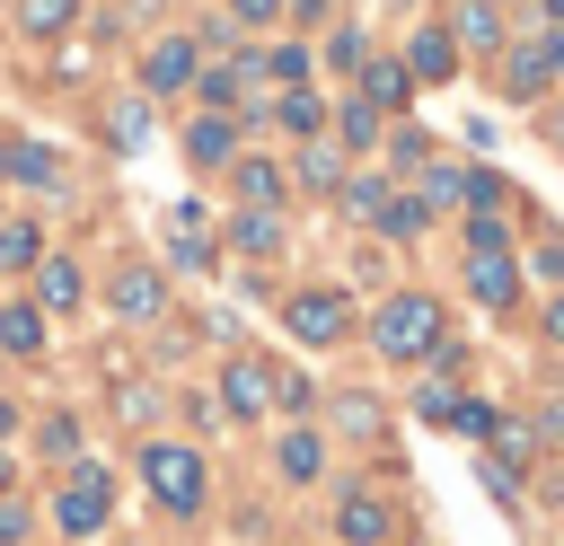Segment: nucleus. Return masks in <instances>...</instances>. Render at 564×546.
Returning a JSON list of instances; mask_svg holds the SVG:
<instances>
[{
	"label": "nucleus",
	"instance_id": "obj_1",
	"mask_svg": "<svg viewBox=\"0 0 564 546\" xmlns=\"http://www.w3.org/2000/svg\"><path fill=\"white\" fill-rule=\"evenodd\" d=\"M441 343V308L423 299V291H405V299H388L379 308V352H397V361H423Z\"/></svg>",
	"mask_w": 564,
	"mask_h": 546
},
{
	"label": "nucleus",
	"instance_id": "obj_2",
	"mask_svg": "<svg viewBox=\"0 0 564 546\" xmlns=\"http://www.w3.org/2000/svg\"><path fill=\"white\" fill-rule=\"evenodd\" d=\"M141 484H150L167 511H194V502H203V458L176 449V440H150V449H141Z\"/></svg>",
	"mask_w": 564,
	"mask_h": 546
},
{
	"label": "nucleus",
	"instance_id": "obj_3",
	"mask_svg": "<svg viewBox=\"0 0 564 546\" xmlns=\"http://www.w3.org/2000/svg\"><path fill=\"white\" fill-rule=\"evenodd\" d=\"M282 317H291V335H300V343H344V335H352V308H344V291H300Z\"/></svg>",
	"mask_w": 564,
	"mask_h": 546
},
{
	"label": "nucleus",
	"instance_id": "obj_4",
	"mask_svg": "<svg viewBox=\"0 0 564 546\" xmlns=\"http://www.w3.org/2000/svg\"><path fill=\"white\" fill-rule=\"evenodd\" d=\"M106 511H115V484H106L97 467H79V476H70V493L53 502V520H62L70 537H88V528H106Z\"/></svg>",
	"mask_w": 564,
	"mask_h": 546
},
{
	"label": "nucleus",
	"instance_id": "obj_5",
	"mask_svg": "<svg viewBox=\"0 0 564 546\" xmlns=\"http://www.w3.org/2000/svg\"><path fill=\"white\" fill-rule=\"evenodd\" d=\"M220 396H229V414L256 423V414H273V370H264V361H229V370H220Z\"/></svg>",
	"mask_w": 564,
	"mask_h": 546
},
{
	"label": "nucleus",
	"instance_id": "obj_6",
	"mask_svg": "<svg viewBox=\"0 0 564 546\" xmlns=\"http://www.w3.org/2000/svg\"><path fill=\"white\" fill-rule=\"evenodd\" d=\"M467 291H476L485 308H502V299L520 291V273H511V255H502V247H476V255H467Z\"/></svg>",
	"mask_w": 564,
	"mask_h": 546
},
{
	"label": "nucleus",
	"instance_id": "obj_7",
	"mask_svg": "<svg viewBox=\"0 0 564 546\" xmlns=\"http://www.w3.org/2000/svg\"><path fill=\"white\" fill-rule=\"evenodd\" d=\"M141 79H150L159 97H167V88H185V79H194V44H185V35H167V44H150V62H141Z\"/></svg>",
	"mask_w": 564,
	"mask_h": 546
},
{
	"label": "nucleus",
	"instance_id": "obj_8",
	"mask_svg": "<svg viewBox=\"0 0 564 546\" xmlns=\"http://www.w3.org/2000/svg\"><path fill=\"white\" fill-rule=\"evenodd\" d=\"M449 62H458V44H449L441 26H423V35L405 44V79H449Z\"/></svg>",
	"mask_w": 564,
	"mask_h": 546
},
{
	"label": "nucleus",
	"instance_id": "obj_9",
	"mask_svg": "<svg viewBox=\"0 0 564 546\" xmlns=\"http://www.w3.org/2000/svg\"><path fill=\"white\" fill-rule=\"evenodd\" d=\"M35 299H44V308H79V264H70V255H44V264H35Z\"/></svg>",
	"mask_w": 564,
	"mask_h": 546
},
{
	"label": "nucleus",
	"instance_id": "obj_10",
	"mask_svg": "<svg viewBox=\"0 0 564 546\" xmlns=\"http://www.w3.org/2000/svg\"><path fill=\"white\" fill-rule=\"evenodd\" d=\"M405 88H414L405 62H370V70H361V106H370V114H379V106H405Z\"/></svg>",
	"mask_w": 564,
	"mask_h": 546
},
{
	"label": "nucleus",
	"instance_id": "obj_11",
	"mask_svg": "<svg viewBox=\"0 0 564 546\" xmlns=\"http://www.w3.org/2000/svg\"><path fill=\"white\" fill-rule=\"evenodd\" d=\"M185 150H194V167H220V159L238 150V132H229V114H203V123L185 132Z\"/></svg>",
	"mask_w": 564,
	"mask_h": 546
},
{
	"label": "nucleus",
	"instance_id": "obj_12",
	"mask_svg": "<svg viewBox=\"0 0 564 546\" xmlns=\"http://www.w3.org/2000/svg\"><path fill=\"white\" fill-rule=\"evenodd\" d=\"M335 528H344V537H352V546H379V537H388V511H379V502H361V493H352V502H344V511H335Z\"/></svg>",
	"mask_w": 564,
	"mask_h": 546
},
{
	"label": "nucleus",
	"instance_id": "obj_13",
	"mask_svg": "<svg viewBox=\"0 0 564 546\" xmlns=\"http://www.w3.org/2000/svg\"><path fill=\"white\" fill-rule=\"evenodd\" d=\"M159 299H167L159 273H123V282H115V308H123V317H159Z\"/></svg>",
	"mask_w": 564,
	"mask_h": 546
},
{
	"label": "nucleus",
	"instance_id": "obj_14",
	"mask_svg": "<svg viewBox=\"0 0 564 546\" xmlns=\"http://www.w3.org/2000/svg\"><path fill=\"white\" fill-rule=\"evenodd\" d=\"M70 18H79V0H18V26L26 35H62Z\"/></svg>",
	"mask_w": 564,
	"mask_h": 546
},
{
	"label": "nucleus",
	"instance_id": "obj_15",
	"mask_svg": "<svg viewBox=\"0 0 564 546\" xmlns=\"http://www.w3.org/2000/svg\"><path fill=\"white\" fill-rule=\"evenodd\" d=\"M9 176H26V185H62L53 150H35V141H18V150H9Z\"/></svg>",
	"mask_w": 564,
	"mask_h": 546
},
{
	"label": "nucleus",
	"instance_id": "obj_16",
	"mask_svg": "<svg viewBox=\"0 0 564 546\" xmlns=\"http://www.w3.org/2000/svg\"><path fill=\"white\" fill-rule=\"evenodd\" d=\"M238 194H247V203L264 211V203L282 194V167H273V159H247V167H238Z\"/></svg>",
	"mask_w": 564,
	"mask_h": 546
},
{
	"label": "nucleus",
	"instance_id": "obj_17",
	"mask_svg": "<svg viewBox=\"0 0 564 546\" xmlns=\"http://www.w3.org/2000/svg\"><path fill=\"white\" fill-rule=\"evenodd\" d=\"M0 343H9V352H35V343H44V317H35V308H0Z\"/></svg>",
	"mask_w": 564,
	"mask_h": 546
},
{
	"label": "nucleus",
	"instance_id": "obj_18",
	"mask_svg": "<svg viewBox=\"0 0 564 546\" xmlns=\"http://www.w3.org/2000/svg\"><path fill=\"white\" fill-rule=\"evenodd\" d=\"M538 88H546V44L511 53V97H538Z\"/></svg>",
	"mask_w": 564,
	"mask_h": 546
},
{
	"label": "nucleus",
	"instance_id": "obj_19",
	"mask_svg": "<svg viewBox=\"0 0 564 546\" xmlns=\"http://www.w3.org/2000/svg\"><path fill=\"white\" fill-rule=\"evenodd\" d=\"M379 229H388V238H414V229H423V194H397V203H379Z\"/></svg>",
	"mask_w": 564,
	"mask_h": 546
},
{
	"label": "nucleus",
	"instance_id": "obj_20",
	"mask_svg": "<svg viewBox=\"0 0 564 546\" xmlns=\"http://www.w3.org/2000/svg\"><path fill=\"white\" fill-rule=\"evenodd\" d=\"M379 203H388L379 176H352V185H344V211H352V220H379Z\"/></svg>",
	"mask_w": 564,
	"mask_h": 546
},
{
	"label": "nucleus",
	"instance_id": "obj_21",
	"mask_svg": "<svg viewBox=\"0 0 564 546\" xmlns=\"http://www.w3.org/2000/svg\"><path fill=\"white\" fill-rule=\"evenodd\" d=\"M238 247H247V255H273V247H282L273 211H247V220H238Z\"/></svg>",
	"mask_w": 564,
	"mask_h": 546
},
{
	"label": "nucleus",
	"instance_id": "obj_22",
	"mask_svg": "<svg viewBox=\"0 0 564 546\" xmlns=\"http://www.w3.org/2000/svg\"><path fill=\"white\" fill-rule=\"evenodd\" d=\"M0 264H9V273H18V264H35V229H26V220H9V229H0Z\"/></svg>",
	"mask_w": 564,
	"mask_h": 546
},
{
	"label": "nucleus",
	"instance_id": "obj_23",
	"mask_svg": "<svg viewBox=\"0 0 564 546\" xmlns=\"http://www.w3.org/2000/svg\"><path fill=\"white\" fill-rule=\"evenodd\" d=\"M458 26H467V44H502V18H494V0H476Z\"/></svg>",
	"mask_w": 564,
	"mask_h": 546
},
{
	"label": "nucleus",
	"instance_id": "obj_24",
	"mask_svg": "<svg viewBox=\"0 0 564 546\" xmlns=\"http://www.w3.org/2000/svg\"><path fill=\"white\" fill-rule=\"evenodd\" d=\"M335 123H344V141H352V150H361V141H370V132H379V114H370V106H361V97H344V114H335Z\"/></svg>",
	"mask_w": 564,
	"mask_h": 546
},
{
	"label": "nucleus",
	"instance_id": "obj_25",
	"mask_svg": "<svg viewBox=\"0 0 564 546\" xmlns=\"http://www.w3.org/2000/svg\"><path fill=\"white\" fill-rule=\"evenodd\" d=\"M282 476H317V440H308V432L282 440Z\"/></svg>",
	"mask_w": 564,
	"mask_h": 546
},
{
	"label": "nucleus",
	"instance_id": "obj_26",
	"mask_svg": "<svg viewBox=\"0 0 564 546\" xmlns=\"http://www.w3.org/2000/svg\"><path fill=\"white\" fill-rule=\"evenodd\" d=\"M238 79H247V62H238V70H203V97H212V106H238Z\"/></svg>",
	"mask_w": 564,
	"mask_h": 546
},
{
	"label": "nucleus",
	"instance_id": "obj_27",
	"mask_svg": "<svg viewBox=\"0 0 564 546\" xmlns=\"http://www.w3.org/2000/svg\"><path fill=\"white\" fill-rule=\"evenodd\" d=\"M282 123H291V132H317V97L291 88V97H282Z\"/></svg>",
	"mask_w": 564,
	"mask_h": 546
},
{
	"label": "nucleus",
	"instance_id": "obj_28",
	"mask_svg": "<svg viewBox=\"0 0 564 546\" xmlns=\"http://www.w3.org/2000/svg\"><path fill=\"white\" fill-rule=\"evenodd\" d=\"M115 141H123V150L150 141V114H141V106H115Z\"/></svg>",
	"mask_w": 564,
	"mask_h": 546
},
{
	"label": "nucleus",
	"instance_id": "obj_29",
	"mask_svg": "<svg viewBox=\"0 0 564 546\" xmlns=\"http://www.w3.org/2000/svg\"><path fill=\"white\" fill-rule=\"evenodd\" d=\"M273 9H282V0H229V18H247V26H264Z\"/></svg>",
	"mask_w": 564,
	"mask_h": 546
},
{
	"label": "nucleus",
	"instance_id": "obj_30",
	"mask_svg": "<svg viewBox=\"0 0 564 546\" xmlns=\"http://www.w3.org/2000/svg\"><path fill=\"white\" fill-rule=\"evenodd\" d=\"M18 528H26V511H9V502H0V546H9Z\"/></svg>",
	"mask_w": 564,
	"mask_h": 546
},
{
	"label": "nucleus",
	"instance_id": "obj_31",
	"mask_svg": "<svg viewBox=\"0 0 564 546\" xmlns=\"http://www.w3.org/2000/svg\"><path fill=\"white\" fill-rule=\"evenodd\" d=\"M546 70H564V26H555V44H546Z\"/></svg>",
	"mask_w": 564,
	"mask_h": 546
},
{
	"label": "nucleus",
	"instance_id": "obj_32",
	"mask_svg": "<svg viewBox=\"0 0 564 546\" xmlns=\"http://www.w3.org/2000/svg\"><path fill=\"white\" fill-rule=\"evenodd\" d=\"M546 335H555V343H564V299H555V308H546Z\"/></svg>",
	"mask_w": 564,
	"mask_h": 546
},
{
	"label": "nucleus",
	"instance_id": "obj_33",
	"mask_svg": "<svg viewBox=\"0 0 564 546\" xmlns=\"http://www.w3.org/2000/svg\"><path fill=\"white\" fill-rule=\"evenodd\" d=\"M546 18H555V26H564V0H546Z\"/></svg>",
	"mask_w": 564,
	"mask_h": 546
},
{
	"label": "nucleus",
	"instance_id": "obj_34",
	"mask_svg": "<svg viewBox=\"0 0 564 546\" xmlns=\"http://www.w3.org/2000/svg\"><path fill=\"white\" fill-rule=\"evenodd\" d=\"M0 493H9V449H0Z\"/></svg>",
	"mask_w": 564,
	"mask_h": 546
},
{
	"label": "nucleus",
	"instance_id": "obj_35",
	"mask_svg": "<svg viewBox=\"0 0 564 546\" xmlns=\"http://www.w3.org/2000/svg\"><path fill=\"white\" fill-rule=\"evenodd\" d=\"M0 176H9V150H0Z\"/></svg>",
	"mask_w": 564,
	"mask_h": 546
}]
</instances>
